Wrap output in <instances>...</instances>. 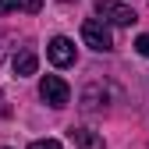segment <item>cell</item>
Segmentation results:
<instances>
[{
  "label": "cell",
  "mask_w": 149,
  "mask_h": 149,
  "mask_svg": "<svg viewBox=\"0 0 149 149\" xmlns=\"http://www.w3.org/2000/svg\"><path fill=\"white\" fill-rule=\"evenodd\" d=\"M82 39H85V46L100 50V53L114 50V36H110L107 22H100V18H85V22H82Z\"/></svg>",
  "instance_id": "6da1fadb"
},
{
  "label": "cell",
  "mask_w": 149,
  "mask_h": 149,
  "mask_svg": "<svg viewBox=\"0 0 149 149\" xmlns=\"http://www.w3.org/2000/svg\"><path fill=\"white\" fill-rule=\"evenodd\" d=\"M96 14H100V22H110V25H135L139 22V14L132 7L117 4V0H96Z\"/></svg>",
  "instance_id": "7a4b0ae2"
},
{
  "label": "cell",
  "mask_w": 149,
  "mask_h": 149,
  "mask_svg": "<svg viewBox=\"0 0 149 149\" xmlns=\"http://www.w3.org/2000/svg\"><path fill=\"white\" fill-rule=\"evenodd\" d=\"M39 96L50 103V107H68V100H71V89H68V82L64 78H57V74H46V78L39 82Z\"/></svg>",
  "instance_id": "3957f363"
},
{
  "label": "cell",
  "mask_w": 149,
  "mask_h": 149,
  "mask_svg": "<svg viewBox=\"0 0 149 149\" xmlns=\"http://www.w3.org/2000/svg\"><path fill=\"white\" fill-rule=\"evenodd\" d=\"M46 57H50V64H57V68H71L74 64V43L68 39V36H53L50 46H46Z\"/></svg>",
  "instance_id": "277c9868"
},
{
  "label": "cell",
  "mask_w": 149,
  "mask_h": 149,
  "mask_svg": "<svg viewBox=\"0 0 149 149\" xmlns=\"http://www.w3.org/2000/svg\"><path fill=\"white\" fill-rule=\"evenodd\" d=\"M68 139H71V146H74V149H107V146H103V139H100L96 132H89V128H71Z\"/></svg>",
  "instance_id": "5b68a950"
},
{
  "label": "cell",
  "mask_w": 149,
  "mask_h": 149,
  "mask_svg": "<svg viewBox=\"0 0 149 149\" xmlns=\"http://www.w3.org/2000/svg\"><path fill=\"white\" fill-rule=\"evenodd\" d=\"M36 68H39V57H36V50H32V46H25V50H18V53H14V74H18V78L36 74Z\"/></svg>",
  "instance_id": "8992f818"
},
{
  "label": "cell",
  "mask_w": 149,
  "mask_h": 149,
  "mask_svg": "<svg viewBox=\"0 0 149 149\" xmlns=\"http://www.w3.org/2000/svg\"><path fill=\"white\" fill-rule=\"evenodd\" d=\"M43 7V0H0V14H7V11H39Z\"/></svg>",
  "instance_id": "52a82bcc"
},
{
  "label": "cell",
  "mask_w": 149,
  "mask_h": 149,
  "mask_svg": "<svg viewBox=\"0 0 149 149\" xmlns=\"http://www.w3.org/2000/svg\"><path fill=\"white\" fill-rule=\"evenodd\" d=\"M29 149H61V142L57 139H39V142H32Z\"/></svg>",
  "instance_id": "ba28073f"
},
{
  "label": "cell",
  "mask_w": 149,
  "mask_h": 149,
  "mask_svg": "<svg viewBox=\"0 0 149 149\" xmlns=\"http://www.w3.org/2000/svg\"><path fill=\"white\" fill-rule=\"evenodd\" d=\"M135 50L142 53V57H149V32H146V36H139V39H135Z\"/></svg>",
  "instance_id": "9c48e42d"
},
{
  "label": "cell",
  "mask_w": 149,
  "mask_h": 149,
  "mask_svg": "<svg viewBox=\"0 0 149 149\" xmlns=\"http://www.w3.org/2000/svg\"><path fill=\"white\" fill-rule=\"evenodd\" d=\"M7 39H11V36H7V32H0V61L7 57Z\"/></svg>",
  "instance_id": "30bf717a"
},
{
  "label": "cell",
  "mask_w": 149,
  "mask_h": 149,
  "mask_svg": "<svg viewBox=\"0 0 149 149\" xmlns=\"http://www.w3.org/2000/svg\"><path fill=\"white\" fill-rule=\"evenodd\" d=\"M11 110H7V103H4V92H0V117H7Z\"/></svg>",
  "instance_id": "8fae6325"
},
{
  "label": "cell",
  "mask_w": 149,
  "mask_h": 149,
  "mask_svg": "<svg viewBox=\"0 0 149 149\" xmlns=\"http://www.w3.org/2000/svg\"><path fill=\"white\" fill-rule=\"evenodd\" d=\"M0 149H7V146H0Z\"/></svg>",
  "instance_id": "7c38bea8"
},
{
  "label": "cell",
  "mask_w": 149,
  "mask_h": 149,
  "mask_svg": "<svg viewBox=\"0 0 149 149\" xmlns=\"http://www.w3.org/2000/svg\"><path fill=\"white\" fill-rule=\"evenodd\" d=\"M64 4H68V0H64Z\"/></svg>",
  "instance_id": "4fadbf2b"
}]
</instances>
